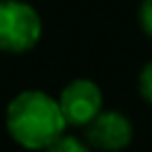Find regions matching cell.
Wrapping results in <instances>:
<instances>
[{
    "instance_id": "cell-2",
    "label": "cell",
    "mask_w": 152,
    "mask_h": 152,
    "mask_svg": "<svg viewBox=\"0 0 152 152\" xmlns=\"http://www.w3.org/2000/svg\"><path fill=\"white\" fill-rule=\"evenodd\" d=\"M42 38V19L23 0H0V50L27 52Z\"/></svg>"
},
{
    "instance_id": "cell-7",
    "label": "cell",
    "mask_w": 152,
    "mask_h": 152,
    "mask_svg": "<svg viewBox=\"0 0 152 152\" xmlns=\"http://www.w3.org/2000/svg\"><path fill=\"white\" fill-rule=\"evenodd\" d=\"M137 19H140L144 34L148 38H152V0H142L140 11H137Z\"/></svg>"
},
{
    "instance_id": "cell-6",
    "label": "cell",
    "mask_w": 152,
    "mask_h": 152,
    "mask_svg": "<svg viewBox=\"0 0 152 152\" xmlns=\"http://www.w3.org/2000/svg\"><path fill=\"white\" fill-rule=\"evenodd\" d=\"M137 88H140V94L142 98L152 104V61L144 65V69L140 71V77H137Z\"/></svg>"
},
{
    "instance_id": "cell-4",
    "label": "cell",
    "mask_w": 152,
    "mask_h": 152,
    "mask_svg": "<svg viewBox=\"0 0 152 152\" xmlns=\"http://www.w3.org/2000/svg\"><path fill=\"white\" fill-rule=\"evenodd\" d=\"M86 131L90 144L106 152L123 150L133 140V125L119 110H102L86 125Z\"/></svg>"
},
{
    "instance_id": "cell-5",
    "label": "cell",
    "mask_w": 152,
    "mask_h": 152,
    "mask_svg": "<svg viewBox=\"0 0 152 152\" xmlns=\"http://www.w3.org/2000/svg\"><path fill=\"white\" fill-rule=\"evenodd\" d=\"M44 152H90V148H88L81 140L63 133V135H61L56 142H52Z\"/></svg>"
},
{
    "instance_id": "cell-3",
    "label": "cell",
    "mask_w": 152,
    "mask_h": 152,
    "mask_svg": "<svg viewBox=\"0 0 152 152\" xmlns=\"http://www.w3.org/2000/svg\"><path fill=\"white\" fill-rule=\"evenodd\" d=\"M102 90L92 79H73L58 96L61 110L69 125H88L102 113Z\"/></svg>"
},
{
    "instance_id": "cell-1",
    "label": "cell",
    "mask_w": 152,
    "mask_h": 152,
    "mask_svg": "<svg viewBox=\"0 0 152 152\" xmlns=\"http://www.w3.org/2000/svg\"><path fill=\"white\" fill-rule=\"evenodd\" d=\"M58 100L42 90L17 94L7 108V129L11 137L27 150H46L67 127Z\"/></svg>"
}]
</instances>
